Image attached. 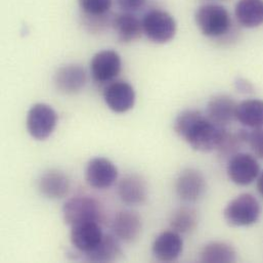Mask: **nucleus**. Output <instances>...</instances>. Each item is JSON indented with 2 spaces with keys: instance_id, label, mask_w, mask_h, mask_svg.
Segmentation results:
<instances>
[{
  "instance_id": "nucleus-1",
  "label": "nucleus",
  "mask_w": 263,
  "mask_h": 263,
  "mask_svg": "<svg viewBox=\"0 0 263 263\" xmlns=\"http://www.w3.org/2000/svg\"><path fill=\"white\" fill-rule=\"evenodd\" d=\"M173 129L193 149L200 153L217 151L228 133L227 127L216 125L197 110L180 112L174 120Z\"/></svg>"
},
{
  "instance_id": "nucleus-2",
  "label": "nucleus",
  "mask_w": 263,
  "mask_h": 263,
  "mask_svg": "<svg viewBox=\"0 0 263 263\" xmlns=\"http://www.w3.org/2000/svg\"><path fill=\"white\" fill-rule=\"evenodd\" d=\"M195 21L200 32L208 38L221 37L232 28L231 13L224 6L215 3L201 5L195 13Z\"/></svg>"
},
{
  "instance_id": "nucleus-3",
  "label": "nucleus",
  "mask_w": 263,
  "mask_h": 263,
  "mask_svg": "<svg viewBox=\"0 0 263 263\" xmlns=\"http://www.w3.org/2000/svg\"><path fill=\"white\" fill-rule=\"evenodd\" d=\"M261 215L259 201L251 194H241L228 203L223 209L226 222L233 228H246L255 224Z\"/></svg>"
},
{
  "instance_id": "nucleus-4",
  "label": "nucleus",
  "mask_w": 263,
  "mask_h": 263,
  "mask_svg": "<svg viewBox=\"0 0 263 263\" xmlns=\"http://www.w3.org/2000/svg\"><path fill=\"white\" fill-rule=\"evenodd\" d=\"M63 219L69 227L84 222H100L103 218L101 204L89 196H76L63 206Z\"/></svg>"
},
{
  "instance_id": "nucleus-5",
  "label": "nucleus",
  "mask_w": 263,
  "mask_h": 263,
  "mask_svg": "<svg viewBox=\"0 0 263 263\" xmlns=\"http://www.w3.org/2000/svg\"><path fill=\"white\" fill-rule=\"evenodd\" d=\"M142 31L146 38L156 44L170 42L177 30L175 18L167 11L153 9L147 11L141 20Z\"/></svg>"
},
{
  "instance_id": "nucleus-6",
  "label": "nucleus",
  "mask_w": 263,
  "mask_h": 263,
  "mask_svg": "<svg viewBox=\"0 0 263 263\" xmlns=\"http://www.w3.org/2000/svg\"><path fill=\"white\" fill-rule=\"evenodd\" d=\"M27 130L36 140L47 139L57 128L58 114L54 109L47 105L38 103L32 106L27 114Z\"/></svg>"
},
{
  "instance_id": "nucleus-7",
  "label": "nucleus",
  "mask_w": 263,
  "mask_h": 263,
  "mask_svg": "<svg viewBox=\"0 0 263 263\" xmlns=\"http://www.w3.org/2000/svg\"><path fill=\"white\" fill-rule=\"evenodd\" d=\"M260 165L255 156L247 153H237L229 159L227 174L232 182L246 186L257 180L260 174Z\"/></svg>"
},
{
  "instance_id": "nucleus-8",
  "label": "nucleus",
  "mask_w": 263,
  "mask_h": 263,
  "mask_svg": "<svg viewBox=\"0 0 263 263\" xmlns=\"http://www.w3.org/2000/svg\"><path fill=\"white\" fill-rule=\"evenodd\" d=\"M207 181L204 174L196 168H185L175 179V193L184 203L199 202L205 195Z\"/></svg>"
},
{
  "instance_id": "nucleus-9",
  "label": "nucleus",
  "mask_w": 263,
  "mask_h": 263,
  "mask_svg": "<svg viewBox=\"0 0 263 263\" xmlns=\"http://www.w3.org/2000/svg\"><path fill=\"white\" fill-rule=\"evenodd\" d=\"M122 70V61L119 53L112 49L97 52L90 61V74L98 83L113 81Z\"/></svg>"
},
{
  "instance_id": "nucleus-10",
  "label": "nucleus",
  "mask_w": 263,
  "mask_h": 263,
  "mask_svg": "<svg viewBox=\"0 0 263 263\" xmlns=\"http://www.w3.org/2000/svg\"><path fill=\"white\" fill-rule=\"evenodd\" d=\"M118 178V168L109 159L97 157L91 159L85 169L86 182L93 189L107 190Z\"/></svg>"
},
{
  "instance_id": "nucleus-11",
  "label": "nucleus",
  "mask_w": 263,
  "mask_h": 263,
  "mask_svg": "<svg viewBox=\"0 0 263 263\" xmlns=\"http://www.w3.org/2000/svg\"><path fill=\"white\" fill-rule=\"evenodd\" d=\"M135 100L134 88L126 81H113L104 91V101L107 107L118 114L130 111L134 107Z\"/></svg>"
},
{
  "instance_id": "nucleus-12",
  "label": "nucleus",
  "mask_w": 263,
  "mask_h": 263,
  "mask_svg": "<svg viewBox=\"0 0 263 263\" xmlns=\"http://www.w3.org/2000/svg\"><path fill=\"white\" fill-rule=\"evenodd\" d=\"M87 76L83 67L76 64L65 65L58 69L53 77L55 88L64 95H76L86 84Z\"/></svg>"
},
{
  "instance_id": "nucleus-13",
  "label": "nucleus",
  "mask_w": 263,
  "mask_h": 263,
  "mask_svg": "<svg viewBox=\"0 0 263 263\" xmlns=\"http://www.w3.org/2000/svg\"><path fill=\"white\" fill-rule=\"evenodd\" d=\"M183 250L181 235L170 230L159 234L152 244L154 257L161 262H173L179 258Z\"/></svg>"
},
{
  "instance_id": "nucleus-14",
  "label": "nucleus",
  "mask_w": 263,
  "mask_h": 263,
  "mask_svg": "<svg viewBox=\"0 0 263 263\" xmlns=\"http://www.w3.org/2000/svg\"><path fill=\"white\" fill-rule=\"evenodd\" d=\"M37 186L40 194L45 198L49 200H61L69 194L71 181L63 171L49 169L40 175Z\"/></svg>"
},
{
  "instance_id": "nucleus-15",
  "label": "nucleus",
  "mask_w": 263,
  "mask_h": 263,
  "mask_svg": "<svg viewBox=\"0 0 263 263\" xmlns=\"http://www.w3.org/2000/svg\"><path fill=\"white\" fill-rule=\"evenodd\" d=\"M120 200L129 206H137L145 203L148 197V186L145 179L136 174H127L121 178L117 186Z\"/></svg>"
},
{
  "instance_id": "nucleus-16",
  "label": "nucleus",
  "mask_w": 263,
  "mask_h": 263,
  "mask_svg": "<svg viewBox=\"0 0 263 263\" xmlns=\"http://www.w3.org/2000/svg\"><path fill=\"white\" fill-rule=\"evenodd\" d=\"M104 237L99 222H84L71 227L70 240L80 252L86 254L93 250Z\"/></svg>"
},
{
  "instance_id": "nucleus-17",
  "label": "nucleus",
  "mask_w": 263,
  "mask_h": 263,
  "mask_svg": "<svg viewBox=\"0 0 263 263\" xmlns=\"http://www.w3.org/2000/svg\"><path fill=\"white\" fill-rule=\"evenodd\" d=\"M237 106L238 104L233 98L227 95H218L208 102L205 115L216 125L227 127L236 120Z\"/></svg>"
},
{
  "instance_id": "nucleus-18",
  "label": "nucleus",
  "mask_w": 263,
  "mask_h": 263,
  "mask_svg": "<svg viewBox=\"0 0 263 263\" xmlns=\"http://www.w3.org/2000/svg\"><path fill=\"white\" fill-rule=\"evenodd\" d=\"M142 229L141 217L132 210L117 212L112 221L113 235L120 241L133 243L139 237Z\"/></svg>"
},
{
  "instance_id": "nucleus-19",
  "label": "nucleus",
  "mask_w": 263,
  "mask_h": 263,
  "mask_svg": "<svg viewBox=\"0 0 263 263\" xmlns=\"http://www.w3.org/2000/svg\"><path fill=\"white\" fill-rule=\"evenodd\" d=\"M238 23L247 29L263 25V0H238L235 6Z\"/></svg>"
},
{
  "instance_id": "nucleus-20",
  "label": "nucleus",
  "mask_w": 263,
  "mask_h": 263,
  "mask_svg": "<svg viewBox=\"0 0 263 263\" xmlns=\"http://www.w3.org/2000/svg\"><path fill=\"white\" fill-rule=\"evenodd\" d=\"M236 120L245 128L263 127V101L258 99L245 100L238 104Z\"/></svg>"
},
{
  "instance_id": "nucleus-21",
  "label": "nucleus",
  "mask_w": 263,
  "mask_h": 263,
  "mask_svg": "<svg viewBox=\"0 0 263 263\" xmlns=\"http://www.w3.org/2000/svg\"><path fill=\"white\" fill-rule=\"evenodd\" d=\"M122 253L120 240L114 235H104L100 244L85 254V258L90 262H113L118 260Z\"/></svg>"
},
{
  "instance_id": "nucleus-22",
  "label": "nucleus",
  "mask_w": 263,
  "mask_h": 263,
  "mask_svg": "<svg viewBox=\"0 0 263 263\" xmlns=\"http://www.w3.org/2000/svg\"><path fill=\"white\" fill-rule=\"evenodd\" d=\"M112 25L118 39L123 43L136 41L143 33L141 21L130 12H123L116 15Z\"/></svg>"
},
{
  "instance_id": "nucleus-23",
  "label": "nucleus",
  "mask_w": 263,
  "mask_h": 263,
  "mask_svg": "<svg viewBox=\"0 0 263 263\" xmlns=\"http://www.w3.org/2000/svg\"><path fill=\"white\" fill-rule=\"evenodd\" d=\"M200 260L206 263L235 262L237 261V251L229 243L210 242L203 247Z\"/></svg>"
},
{
  "instance_id": "nucleus-24",
  "label": "nucleus",
  "mask_w": 263,
  "mask_h": 263,
  "mask_svg": "<svg viewBox=\"0 0 263 263\" xmlns=\"http://www.w3.org/2000/svg\"><path fill=\"white\" fill-rule=\"evenodd\" d=\"M199 223L198 212L189 206H183L174 210L169 218L170 229L180 235L192 233Z\"/></svg>"
},
{
  "instance_id": "nucleus-25",
  "label": "nucleus",
  "mask_w": 263,
  "mask_h": 263,
  "mask_svg": "<svg viewBox=\"0 0 263 263\" xmlns=\"http://www.w3.org/2000/svg\"><path fill=\"white\" fill-rule=\"evenodd\" d=\"M242 141L246 143L256 158L263 159V127L260 128H243L238 132Z\"/></svg>"
},
{
  "instance_id": "nucleus-26",
  "label": "nucleus",
  "mask_w": 263,
  "mask_h": 263,
  "mask_svg": "<svg viewBox=\"0 0 263 263\" xmlns=\"http://www.w3.org/2000/svg\"><path fill=\"white\" fill-rule=\"evenodd\" d=\"M80 8L92 16H101L112 7L113 0H78Z\"/></svg>"
},
{
  "instance_id": "nucleus-27",
  "label": "nucleus",
  "mask_w": 263,
  "mask_h": 263,
  "mask_svg": "<svg viewBox=\"0 0 263 263\" xmlns=\"http://www.w3.org/2000/svg\"><path fill=\"white\" fill-rule=\"evenodd\" d=\"M116 2L124 12L132 13L141 9L145 5L146 0H116Z\"/></svg>"
},
{
  "instance_id": "nucleus-28",
  "label": "nucleus",
  "mask_w": 263,
  "mask_h": 263,
  "mask_svg": "<svg viewBox=\"0 0 263 263\" xmlns=\"http://www.w3.org/2000/svg\"><path fill=\"white\" fill-rule=\"evenodd\" d=\"M235 85L236 88L238 89V91L245 93V95H249L252 93L254 91V87L252 85L251 82H249L248 80H246L245 78H237V80L235 81Z\"/></svg>"
},
{
  "instance_id": "nucleus-29",
  "label": "nucleus",
  "mask_w": 263,
  "mask_h": 263,
  "mask_svg": "<svg viewBox=\"0 0 263 263\" xmlns=\"http://www.w3.org/2000/svg\"><path fill=\"white\" fill-rule=\"evenodd\" d=\"M256 186H257L258 193L263 197V171L260 172V174H259V176H258V178H257Z\"/></svg>"
}]
</instances>
